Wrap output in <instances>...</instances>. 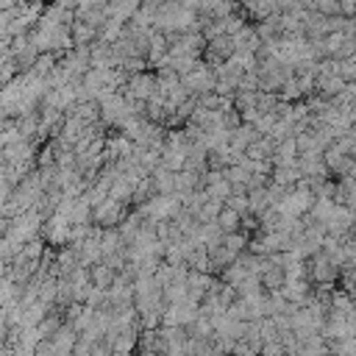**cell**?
Returning <instances> with one entry per match:
<instances>
[{
	"instance_id": "cb8c5ba5",
	"label": "cell",
	"mask_w": 356,
	"mask_h": 356,
	"mask_svg": "<svg viewBox=\"0 0 356 356\" xmlns=\"http://www.w3.org/2000/svg\"><path fill=\"white\" fill-rule=\"evenodd\" d=\"M317 3V11L323 14V17H337V14H342V3L339 0H314Z\"/></svg>"
},
{
	"instance_id": "7402d4cb",
	"label": "cell",
	"mask_w": 356,
	"mask_h": 356,
	"mask_svg": "<svg viewBox=\"0 0 356 356\" xmlns=\"http://www.w3.org/2000/svg\"><path fill=\"white\" fill-rule=\"evenodd\" d=\"M331 353H334V356H356V337L331 342Z\"/></svg>"
},
{
	"instance_id": "9c48e42d",
	"label": "cell",
	"mask_w": 356,
	"mask_h": 356,
	"mask_svg": "<svg viewBox=\"0 0 356 356\" xmlns=\"http://www.w3.org/2000/svg\"><path fill=\"white\" fill-rule=\"evenodd\" d=\"M323 159H325V164H328V170H331L334 178H348L350 170H353V156L342 153L337 145H331V147L323 153Z\"/></svg>"
},
{
	"instance_id": "2e32d148",
	"label": "cell",
	"mask_w": 356,
	"mask_h": 356,
	"mask_svg": "<svg viewBox=\"0 0 356 356\" xmlns=\"http://www.w3.org/2000/svg\"><path fill=\"white\" fill-rule=\"evenodd\" d=\"M337 203L356 211V178H339L337 181Z\"/></svg>"
},
{
	"instance_id": "44dd1931",
	"label": "cell",
	"mask_w": 356,
	"mask_h": 356,
	"mask_svg": "<svg viewBox=\"0 0 356 356\" xmlns=\"http://www.w3.org/2000/svg\"><path fill=\"white\" fill-rule=\"evenodd\" d=\"M225 206L228 209H234L236 214H250V197H248V192H234L228 200H225Z\"/></svg>"
},
{
	"instance_id": "e0dca14e",
	"label": "cell",
	"mask_w": 356,
	"mask_h": 356,
	"mask_svg": "<svg viewBox=\"0 0 356 356\" xmlns=\"http://www.w3.org/2000/svg\"><path fill=\"white\" fill-rule=\"evenodd\" d=\"M303 181L298 167H273V184L284 186V189H295Z\"/></svg>"
},
{
	"instance_id": "3957f363",
	"label": "cell",
	"mask_w": 356,
	"mask_h": 356,
	"mask_svg": "<svg viewBox=\"0 0 356 356\" xmlns=\"http://www.w3.org/2000/svg\"><path fill=\"white\" fill-rule=\"evenodd\" d=\"M214 83H217V75H214V67L206 64L203 58L184 75V86L189 89L192 97H200V95H209L214 92Z\"/></svg>"
},
{
	"instance_id": "5bb4252c",
	"label": "cell",
	"mask_w": 356,
	"mask_h": 356,
	"mask_svg": "<svg viewBox=\"0 0 356 356\" xmlns=\"http://www.w3.org/2000/svg\"><path fill=\"white\" fill-rule=\"evenodd\" d=\"M70 33H72V42H75V47H89V44H95L97 42V28L95 25H89V22H81V19H75L72 25H70Z\"/></svg>"
},
{
	"instance_id": "ac0fdd59",
	"label": "cell",
	"mask_w": 356,
	"mask_h": 356,
	"mask_svg": "<svg viewBox=\"0 0 356 356\" xmlns=\"http://www.w3.org/2000/svg\"><path fill=\"white\" fill-rule=\"evenodd\" d=\"M150 178H153V184H156V192H159V195H175V172H172V170L159 167Z\"/></svg>"
},
{
	"instance_id": "484cf974",
	"label": "cell",
	"mask_w": 356,
	"mask_h": 356,
	"mask_svg": "<svg viewBox=\"0 0 356 356\" xmlns=\"http://www.w3.org/2000/svg\"><path fill=\"white\" fill-rule=\"evenodd\" d=\"M136 356H170V353L159 348H136Z\"/></svg>"
},
{
	"instance_id": "7c38bea8",
	"label": "cell",
	"mask_w": 356,
	"mask_h": 356,
	"mask_svg": "<svg viewBox=\"0 0 356 356\" xmlns=\"http://www.w3.org/2000/svg\"><path fill=\"white\" fill-rule=\"evenodd\" d=\"M345 89H348V83H345L342 75H325V72L317 75V95L334 100V97H339Z\"/></svg>"
},
{
	"instance_id": "30bf717a",
	"label": "cell",
	"mask_w": 356,
	"mask_h": 356,
	"mask_svg": "<svg viewBox=\"0 0 356 356\" xmlns=\"http://www.w3.org/2000/svg\"><path fill=\"white\" fill-rule=\"evenodd\" d=\"M78 339H81V334H78L70 323H64V325H61V331L50 339V345H53V350H56L58 356H72V353H75Z\"/></svg>"
},
{
	"instance_id": "d6986e66",
	"label": "cell",
	"mask_w": 356,
	"mask_h": 356,
	"mask_svg": "<svg viewBox=\"0 0 356 356\" xmlns=\"http://www.w3.org/2000/svg\"><path fill=\"white\" fill-rule=\"evenodd\" d=\"M217 225H220V231L228 236V234H236V231H242V214H236L234 209H222L220 211V217H217Z\"/></svg>"
},
{
	"instance_id": "277c9868",
	"label": "cell",
	"mask_w": 356,
	"mask_h": 356,
	"mask_svg": "<svg viewBox=\"0 0 356 356\" xmlns=\"http://www.w3.org/2000/svg\"><path fill=\"white\" fill-rule=\"evenodd\" d=\"M125 214H128V203H122V200H117V197H106V200H100L97 206H95V211H92V222L97 225V228H117L122 220H125Z\"/></svg>"
},
{
	"instance_id": "603a6c76",
	"label": "cell",
	"mask_w": 356,
	"mask_h": 356,
	"mask_svg": "<svg viewBox=\"0 0 356 356\" xmlns=\"http://www.w3.org/2000/svg\"><path fill=\"white\" fill-rule=\"evenodd\" d=\"M261 356H289V348L278 337V339H270V342L261 345Z\"/></svg>"
},
{
	"instance_id": "6da1fadb",
	"label": "cell",
	"mask_w": 356,
	"mask_h": 356,
	"mask_svg": "<svg viewBox=\"0 0 356 356\" xmlns=\"http://www.w3.org/2000/svg\"><path fill=\"white\" fill-rule=\"evenodd\" d=\"M125 97H136V100H153L161 95V86H159V75L156 72H136V75H128L125 86L120 89Z\"/></svg>"
},
{
	"instance_id": "52a82bcc",
	"label": "cell",
	"mask_w": 356,
	"mask_h": 356,
	"mask_svg": "<svg viewBox=\"0 0 356 356\" xmlns=\"http://www.w3.org/2000/svg\"><path fill=\"white\" fill-rule=\"evenodd\" d=\"M203 189H206V195H209L211 200H217V203H225V200L234 195V184H231L228 175L220 172V170H209V172L203 175Z\"/></svg>"
},
{
	"instance_id": "ffe728a7",
	"label": "cell",
	"mask_w": 356,
	"mask_h": 356,
	"mask_svg": "<svg viewBox=\"0 0 356 356\" xmlns=\"http://www.w3.org/2000/svg\"><path fill=\"white\" fill-rule=\"evenodd\" d=\"M222 245L231 250V253H245L248 248H250V234H245V231H236V234H228L225 239H222Z\"/></svg>"
},
{
	"instance_id": "8992f818",
	"label": "cell",
	"mask_w": 356,
	"mask_h": 356,
	"mask_svg": "<svg viewBox=\"0 0 356 356\" xmlns=\"http://www.w3.org/2000/svg\"><path fill=\"white\" fill-rule=\"evenodd\" d=\"M200 317V303L195 300H184V303H170L164 312V325H178V328H189L195 320Z\"/></svg>"
},
{
	"instance_id": "5b68a950",
	"label": "cell",
	"mask_w": 356,
	"mask_h": 356,
	"mask_svg": "<svg viewBox=\"0 0 356 356\" xmlns=\"http://www.w3.org/2000/svg\"><path fill=\"white\" fill-rule=\"evenodd\" d=\"M72 222H70V217H64V214H53L50 220H44V225H42V239L50 245V248H64V245H70L72 242Z\"/></svg>"
},
{
	"instance_id": "9a60e30c",
	"label": "cell",
	"mask_w": 356,
	"mask_h": 356,
	"mask_svg": "<svg viewBox=\"0 0 356 356\" xmlns=\"http://www.w3.org/2000/svg\"><path fill=\"white\" fill-rule=\"evenodd\" d=\"M89 273H92V284L95 286H100V289H111L114 286V281H117V270H111L106 261H97V264H92L89 267Z\"/></svg>"
},
{
	"instance_id": "8fae6325",
	"label": "cell",
	"mask_w": 356,
	"mask_h": 356,
	"mask_svg": "<svg viewBox=\"0 0 356 356\" xmlns=\"http://www.w3.org/2000/svg\"><path fill=\"white\" fill-rule=\"evenodd\" d=\"M261 284H264L267 292H275V289H284V286H286V270L278 267V264L273 261V256H267V261H264Z\"/></svg>"
},
{
	"instance_id": "7a4b0ae2",
	"label": "cell",
	"mask_w": 356,
	"mask_h": 356,
	"mask_svg": "<svg viewBox=\"0 0 356 356\" xmlns=\"http://www.w3.org/2000/svg\"><path fill=\"white\" fill-rule=\"evenodd\" d=\"M339 275H342V267L337 261H331L323 250L309 259V281L314 286H334L339 281Z\"/></svg>"
},
{
	"instance_id": "4fadbf2b",
	"label": "cell",
	"mask_w": 356,
	"mask_h": 356,
	"mask_svg": "<svg viewBox=\"0 0 356 356\" xmlns=\"http://www.w3.org/2000/svg\"><path fill=\"white\" fill-rule=\"evenodd\" d=\"M261 134L256 131V125H248V122H242L236 131H231V147L228 150H236V153H245L256 139H259Z\"/></svg>"
},
{
	"instance_id": "ba28073f",
	"label": "cell",
	"mask_w": 356,
	"mask_h": 356,
	"mask_svg": "<svg viewBox=\"0 0 356 356\" xmlns=\"http://www.w3.org/2000/svg\"><path fill=\"white\" fill-rule=\"evenodd\" d=\"M353 222H356V211H350L348 206H339V203H337L334 214L325 220V231H328L331 236H339V239H345V236H350V231H353Z\"/></svg>"
},
{
	"instance_id": "d4e9b609",
	"label": "cell",
	"mask_w": 356,
	"mask_h": 356,
	"mask_svg": "<svg viewBox=\"0 0 356 356\" xmlns=\"http://www.w3.org/2000/svg\"><path fill=\"white\" fill-rule=\"evenodd\" d=\"M339 75L345 78V83H356V58H350V61H342V67H339Z\"/></svg>"
}]
</instances>
